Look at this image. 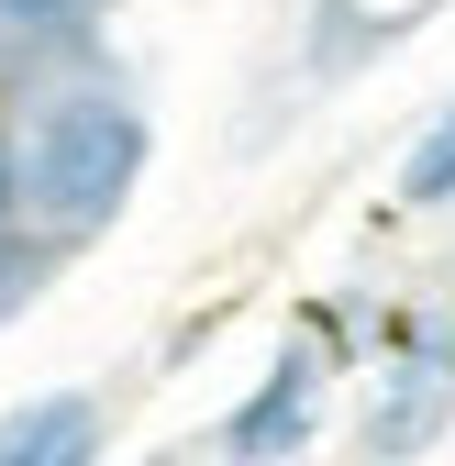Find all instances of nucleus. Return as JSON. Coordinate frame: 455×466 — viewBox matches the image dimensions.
Returning <instances> with one entry per match:
<instances>
[{"mask_svg": "<svg viewBox=\"0 0 455 466\" xmlns=\"http://www.w3.org/2000/svg\"><path fill=\"white\" fill-rule=\"evenodd\" d=\"M433 411H444V367H400L389 400H378V422H367V444H378V455H389V444H422Z\"/></svg>", "mask_w": 455, "mask_h": 466, "instance_id": "4", "label": "nucleus"}, {"mask_svg": "<svg viewBox=\"0 0 455 466\" xmlns=\"http://www.w3.org/2000/svg\"><path fill=\"white\" fill-rule=\"evenodd\" d=\"M400 200H411V211H444V200H455V111H444V123L411 145V167H400Z\"/></svg>", "mask_w": 455, "mask_h": 466, "instance_id": "5", "label": "nucleus"}, {"mask_svg": "<svg viewBox=\"0 0 455 466\" xmlns=\"http://www.w3.org/2000/svg\"><path fill=\"white\" fill-rule=\"evenodd\" d=\"M134 167H145V123L134 111H111V100H56L45 123H34V156H23V189L56 233H89L111 200L134 189Z\"/></svg>", "mask_w": 455, "mask_h": 466, "instance_id": "1", "label": "nucleus"}, {"mask_svg": "<svg viewBox=\"0 0 455 466\" xmlns=\"http://www.w3.org/2000/svg\"><path fill=\"white\" fill-rule=\"evenodd\" d=\"M67 455H89V411H78V400L0 422V466H67Z\"/></svg>", "mask_w": 455, "mask_h": 466, "instance_id": "3", "label": "nucleus"}, {"mask_svg": "<svg viewBox=\"0 0 455 466\" xmlns=\"http://www.w3.org/2000/svg\"><path fill=\"white\" fill-rule=\"evenodd\" d=\"M356 23H411V12H433V0H345Z\"/></svg>", "mask_w": 455, "mask_h": 466, "instance_id": "7", "label": "nucleus"}, {"mask_svg": "<svg viewBox=\"0 0 455 466\" xmlns=\"http://www.w3.org/2000/svg\"><path fill=\"white\" fill-rule=\"evenodd\" d=\"M0 12H12L23 34H56V23H78V0H0Z\"/></svg>", "mask_w": 455, "mask_h": 466, "instance_id": "6", "label": "nucleus"}, {"mask_svg": "<svg viewBox=\"0 0 455 466\" xmlns=\"http://www.w3.org/2000/svg\"><path fill=\"white\" fill-rule=\"evenodd\" d=\"M322 356H333V322H311L289 356H278V378L234 411V455H278V444L311 433V411H322Z\"/></svg>", "mask_w": 455, "mask_h": 466, "instance_id": "2", "label": "nucleus"}]
</instances>
